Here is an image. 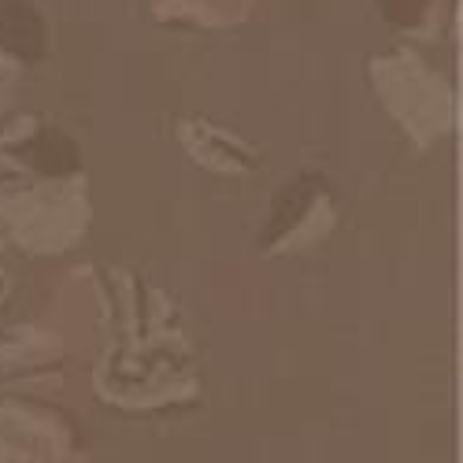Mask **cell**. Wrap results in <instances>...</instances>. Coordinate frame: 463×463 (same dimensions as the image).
<instances>
[{
    "label": "cell",
    "mask_w": 463,
    "mask_h": 463,
    "mask_svg": "<svg viewBox=\"0 0 463 463\" xmlns=\"http://www.w3.org/2000/svg\"><path fill=\"white\" fill-rule=\"evenodd\" d=\"M0 49L37 60L45 49V26L26 0H0Z\"/></svg>",
    "instance_id": "6da1fadb"
}]
</instances>
